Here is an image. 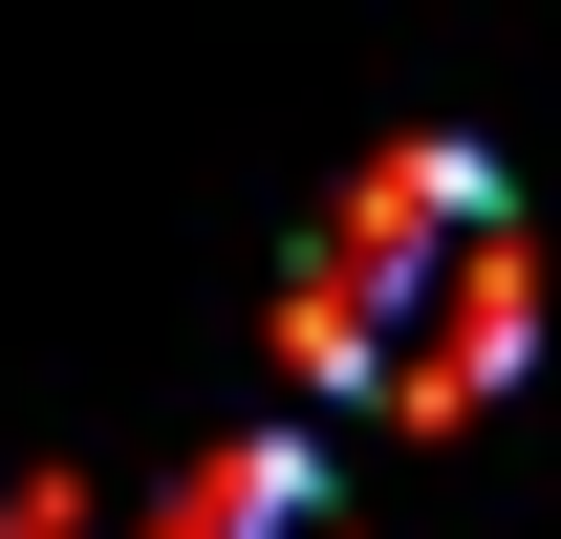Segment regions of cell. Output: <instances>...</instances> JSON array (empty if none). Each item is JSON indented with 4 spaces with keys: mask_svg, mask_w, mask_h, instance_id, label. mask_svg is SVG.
I'll use <instances>...</instances> for the list:
<instances>
[{
    "mask_svg": "<svg viewBox=\"0 0 561 539\" xmlns=\"http://www.w3.org/2000/svg\"><path fill=\"white\" fill-rule=\"evenodd\" d=\"M280 345H302V389L389 410V432H476L518 389V345H540V238L496 195L476 151H367L324 238L280 260Z\"/></svg>",
    "mask_w": 561,
    "mask_h": 539,
    "instance_id": "1",
    "label": "cell"
},
{
    "mask_svg": "<svg viewBox=\"0 0 561 539\" xmlns=\"http://www.w3.org/2000/svg\"><path fill=\"white\" fill-rule=\"evenodd\" d=\"M151 539H346V496H324V454H280V432H238V454L173 474V518Z\"/></svg>",
    "mask_w": 561,
    "mask_h": 539,
    "instance_id": "2",
    "label": "cell"
}]
</instances>
